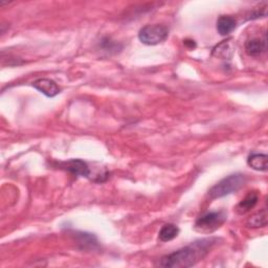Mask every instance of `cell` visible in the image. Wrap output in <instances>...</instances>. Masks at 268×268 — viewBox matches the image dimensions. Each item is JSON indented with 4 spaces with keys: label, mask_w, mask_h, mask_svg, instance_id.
<instances>
[{
    "label": "cell",
    "mask_w": 268,
    "mask_h": 268,
    "mask_svg": "<svg viewBox=\"0 0 268 268\" xmlns=\"http://www.w3.org/2000/svg\"><path fill=\"white\" fill-rule=\"evenodd\" d=\"M179 228L177 225L175 224H172V223H168L165 224L162 229L160 231L159 234V239L162 242H169L172 241L173 239H175L177 236L179 235Z\"/></svg>",
    "instance_id": "cell-12"
},
{
    "label": "cell",
    "mask_w": 268,
    "mask_h": 268,
    "mask_svg": "<svg viewBox=\"0 0 268 268\" xmlns=\"http://www.w3.org/2000/svg\"><path fill=\"white\" fill-rule=\"evenodd\" d=\"M226 220L224 212H210L197 219L195 229L201 233H213L221 226Z\"/></svg>",
    "instance_id": "cell-4"
},
{
    "label": "cell",
    "mask_w": 268,
    "mask_h": 268,
    "mask_svg": "<svg viewBox=\"0 0 268 268\" xmlns=\"http://www.w3.org/2000/svg\"><path fill=\"white\" fill-rule=\"evenodd\" d=\"M75 237L78 239L79 244H81L83 248L94 249L96 247H98V240L96 238V236H94L93 234L76 233Z\"/></svg>",
    "instance_id": "cell-13"
},
{
    "label": "cell",
    "mask_w": 268,
    "mask_h": 268,
    "mask_svg": "<svg viewBox=\"0 0 268 268\" xmlns=\"http://www.w3.org/2000/svg\"><path fill=\"white\" fill-rule=\"evenodd\" d=\"M217 239H202L184 246L172 254L162 258L161 266L168 268H188L196 265L208 255Z\"/></svg>",
    "instance_id": "cell-1"
},
{
    "label": "cell",
    "mask_w": 268,
    "mask_h": 268,
    "mask_svg": "<svg viewBox=\"0 0 268 268\" xmlns=\"http://www.w3.org/2000/svg\"><path fill=\"white\" fill-rule=\"evenodd\" d=\"M184 44H185L186 46H190V47H195V46H196V45H195V42L192 41V40H191V41L185 40V41H184Z\"/></svg>",
    "instance_id": "cell-16"
},
{
    "label": "cell",
    "mask_w": 268,
    "mask_h": 268,
    "mask_svg": "<svg viewBox=\"0 0 268 268\" xmlns=\"http://www.w3.org/2000/svg\"><path fill=\"white\" fill-rule=\"evenodd\" d=\"M169 36V29L163 24H149L139 30L138 39L146 45H157Z\"/></svg>",
    "instance_id": "cell-3"
},
{
    "label": "cell",
    "mask_w": 268,
    "mask_h": 268,
    "mask_svg": "<svg viewBox=\"0 0 268 268\" xmlns=\"http://www.w3.org/2000/svg\"><path fill=\"white\" fill-rule=\"evenodd\" d=\"M267 225V212L266 210H262L260 213L251 216L247 220V226L251 228H259L265 227Z\"/></svg>",
    "instance_id": "cell-14"
},
{
    "label": "cell",
    "mask_w": 268,
    "mask_h": 268,
    "mask_svg": "<svg viewBox=\"0 0 268 268\" xmlns=\"http://www.w3.org/2000/svg\"><path fill=\"white\" fill-rule=\"evenodd\" d=\"M102 46H103V49H105L106 51H114L116 49L114 47L118 46L117 43L112 42V41H110L109 38H105L103 41H102Z\"/></svg>",
    "instance_id": "cell-15"
},
{
    "label": "cell",
    "mask_w": 268,
    "mask_h": 268,
    "mask_svg": "<svg viewBox=\"0 0 268 268\" xmlns=\"http://www.w3.org/2000/svg\"><path fill=\"white\" fill-rule=\"evenodd\" d=\"M266 50V39L253 38L245 42V51L249 56H259Z\"/></svg>",
    "instance_id": "cell-10"
},
{
    "label": "cell",
    "mask_w": 268,
    "mask_h": 268,
    "mask_svg": "<svg viewBox=\"0 0 268 268\" xmlns=\"http://www.w3.org/2000/svg\"><path fill=\"white\" fill-rule=\"evenodd\" d=\"M246 182V176L241 173H235V174L228 175L222 180L216 183L209 191V196L212 199L221 198L226 195L233 194L239 191L240 188Z\"/></svg>",
    "instance_id": "cell-2"
},
{
    "label": "cell",
    "mask_w": 268,
    "mask_h": 268,
    "mask_svg": "<svg viewBox=\"0 0 268 268\" xmlns=\"http://www.w3.org/2000/svg\"><path fill=\"white\" fill-rule=\"evenodd\" d=\"M247 164L256 171L266 172L268 169V156L262 153H253L248 156Z\"/></svg>",
    "instance_id": "cell-8"
},
{
    "label": "cell",
    "mask_w": 268,
    "mask_h": 268,
    "mask_svg": "<svg viewBox=\"0 0 268 268\" xmlns=\"http://www.w3.org/2000/svg\"><path fill=\"white\" fill-rule=\"evenodd\" d=\"M59 167L63 170H66V171L72 173V174L75 176L89 177L91 174L88 165L82 160L72 159V160H69L67 162L60 163Z\"/></svg>",
    "instance_id": "cell-5"
},
{
    "label": "cell",
    "mask_w": 268,
    "mask_h": 268,
    "mask_svg": "<svg viewBox=\"0 0 268 268\" xmlns=\"http://www.w3.org/2000/svg\"><path fill=\"white\" fill-rule=\"evenodd\" d=\"M237 22L232 16H220L217 20V30L221 36H228L236 28Z\"/></svg>",
    "instance_id": "cell-9"
},
{
    "label": "cell",
    "mask_w": 268,
    "mask_h": 268,
    "mask_svg": "<svg viewBox=\"0 0 268 268\" xmlns=\"http://www.w3.org/2000/svg\"><path fill=\"white\" fill-rule=\"evenodd\" d=\"M258 200H259L258 194L255 192H250L242 201H240L237 208H236V211H237L238 214H241V215L246 214L247 212L253 210L256 207Z\"/></svg>",
    "instance_id": "cell-11"
},
{
    "label": "cell",
    "mask_w": 268,
    "mask_h": 268,
    "mask_svg": "<svg viewBox=\"0 0 268 268\" xmlns=\"http://www.w3.org/2000/svg\"><path fill=\"white\" fill-rule=\"evenodd\" d=\"M234 53H235V49L232 43V39L224 40L221 43L217 44L212 51V55L214 57L223 60H231L234 56Z\"/></svg>",
    "instance_id": "cell-7"
},
{
    "label": "cell",
    "mask_w": 268,
    "mask_h": 268,
    "mask_svg": "<svg viewBox=\"0 0 268 268\" xmlns=\"http://www.w3.org/2000/svg\"><path fill=\"white\" fill-rule=\"evenodd\" d=\"M33 86L47 98H54L60 93L59 86L51 79H38L33 83Z\"/></svg>",
    "instance_id": "cell-6"
}]
</instances>
